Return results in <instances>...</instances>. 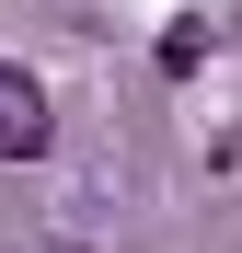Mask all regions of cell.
Listing matches in <instances>:
<instances>
[{
  "label": "cell",
  "mask_w": 242,
  "mask_h": 253,
  "mask_svg": "<svg viewBox=\"0 0 242 253\" xmlns=\"http://www.w3.org/2000/svg\"><path fill=\"white\" fill-rule=\"evenodd\" d=\"M47 150V81L0 58V161H35Z\"/></svg>",
  "instance_id": "obj_1"
}]
</instances>
